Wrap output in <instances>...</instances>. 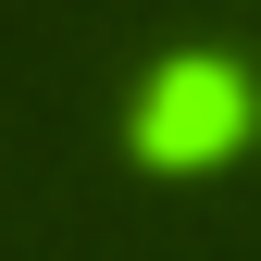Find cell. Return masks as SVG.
Returning a JSON list of instances; mask_svg holds the SVG:
<instances>
[{"mask_svg":"<svg viewBox=\"0 0 261 261\" xmlns=\"http://www.w3.org/2000/svg\"><path fill=\"white\" fill-rule=\"evenodd\" d=\"M237 137H249V75L237 62H174V75L149 87V112H137L149 162H224Z\"/></svg>","mask_w":261,"mask_h":261,"instance_id":"6da1fadb","label":"cell"}]
</instances>
